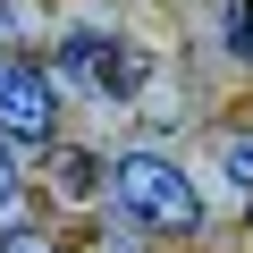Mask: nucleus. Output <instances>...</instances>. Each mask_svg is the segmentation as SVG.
Wrapping results in <instances>:
<instances>
[{"label": "nucleus", "mask_w": 253, "mask_h": 253, "mask_svg": "<svg viewBox=\"0 0 253 253\" xmlns=\"http://www.w3.org/2000/svg\"><path fill=\"white\" fill-rule=\"evenodd\" d=\"M144 76H152V59H144L135 42H110V68H101V84H93V93H101V101H135V93H144Z\"/></svg>", "instance_id": "20e7f679"}, {"label": "nucleus", "mask_w": 253, "mask_h": 253, "mask_svg": "<svg viewBox=\"0 0 253 253\" xmlns=\"http://www.w3.org/2000/svg\"><path fill=\"white\" fill-rule=\"evenodd\" d=\"M17 203V169H9V152H0V211Z\"/></svg>", "instance_id": "6e6552de"}, {"label": "nucleus", "mask_w": 253, "mask_h": 253, "mask_svg": "<svg viewBox=\"0 0 253 253\" xmlns=\"http://www.w3.org/2000/svg\"><path fill=\"white\" fill-rule=\"evenodd\" d=\"M219 169H228V186H253V135H228L219 144Z\"/></svg>", "instance_id": "423d86ee"}, {"label": "nucleus", "mask_w": 253, "mask_h": 253, "mask_svg": "<svg viewBox=\"0 0 253 253\" xmlns=\"http://www.w3.org/2000/svg\"><path fill=\"white\" fill-rule=\"evenodd\" d=\"M51 186H59L68 203H84V194L101 186V161H93V152H59V161H51Z\"/></svg>", "instance_id": "39448f33"}, {"label": "nucleus", "mask_w": 253, "mask_h": 253, "mask_svg": "<svg viewBox=\"0 0 253 253\" xmlns=\"http://www.w3.org/2000/svg\"><path fill=\"white\" fill-rule=\"evenodd\" d=\"M0 253H59L51 236H34V228H9V236H0Z\"/></svg>", "instance_id": "0eeeda50"}, {"label": "nucleus", "mask_w": 253, "mask_h": 253, "mask_svg": "<svg viewBox=\"0 0 253 253\" xmlns=\"http://www.w3.org/2000/svg\"><path fill=\"white\" fill-rule=\"evenodd\" d=\"M51 118H59L51 76H42L34 59H0V135H9V144H42Z\"/></svg>", "instance_id": "f03ea898"}, {"label": "nucleus", "mask_w": 253, "mask_h": 253, "mask_svg": "<svg viewBox=\"0 0 253 253\" xmlns=\"http://www.w3.org/2000/svg\"><path fill=\"white\" fill-rule=\"evenodd\" d=\"M110 42H118V34H93V26L59 34V76H76V84H101V68H110Z\"/></svg>", "instance_id": "7ed1b4c3"}, {"label": "nucleus", "mask_w": 253, "mask_h": 253, "mask_svg": "<svg viewBox=\"0 0 253 253\" xmlns=\"http://www.w3.org/2000/svg\"><path fill=\"white\" fill-rule=\"evenodd\" d=\"M110 177H118V203L135 211V219H152V228H169V236L203 228V194L186 186L177 161H161V152H126Z\"/></svg>", "instance_id": "f257e3e1"}]
</instances>
